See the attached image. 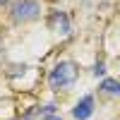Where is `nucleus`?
<instances>
[{
	"mask_svg": "<svg viewBox=\"0 0 120 120\" xmlns=\"http://www.w3.org/2000/svg\"><path fill=\"white\" fill-rule=\"evenodd\" d=\"M10 15H12V22H17V24L34 22V19L41 17V3L38 0H17L10 10Z\"/></svg>",
	"mask_w": 120,
	"mask_h": 120,
	"instance_id": "2",
	"label": "nucleus"
},
{
	"mask_svg": "<svg viewBox=\"0 0 120 120\" xmlns=\"http://www.w3.org/2000/svg\"><path fill=\"white\" fill-rule=\"evenodd\" d=\"M7 3H12V0H0V5H7Z\"/></svg>",
	"mask_w": 120,
	"mask_h": 120,
	"instance_id": "8",
	"label": "nucleus"
},
{
	"mask_svg": "<svg viewBox=\"0 0 120 120\" xmlns=\"http://www.w3.org/2000/svg\"><path fill=\"white\" fill-rule=\"evenodd\" d=\"M43 120H63V118H58V115H51V118H43Z\"/></svg>",
	"mask_w": 120,
	"mask_h": 120,
	"instance_id": "7",
	"label": "nucleus"
},
{
	"mask_svg": "<svg viewBox=\"0 0 120 120\" xmlns=\"http://www.w3.org/2000/svg\"><path fill=\"white\" fill-rule=\"evenodd\" d=\"M101 91L108 96H120V82L118 79H103L101 82Z\"/></svg>",
	"mask_w": 120,
	"mask_h": 120,
	"instance_id": "5",
	"label": "nucleus"
},
{
	"mask_svg": "<svg viewBox=\"0 0 120 120\" xmlns=\"http://www.w3.org/2000/svg\"><path fill=\"white\" fill-rule=\"evenodd\" d=\"M94 113V96H84L82 101H77V106L72 108V115L77 120H86V118H91Z\"/></svg>",
	"mask_w": 120,
	"mask_h": 120,
	"instance_id": "4",
	"label": "nucleus"
},
{
	"mask_svg": "<svg viewBox=\"0 0 120 120\" xmlns=\"http://www.w3.org/2000/svg\"><path fill=\"white\" fill-rule=\"evenodd\" d=\"M77 77H79V70L75 63H70V60H63V63H58L53 70H51V75H48V84H51V89H67V86H72L77 82Z\"/></svg>",
	"mask_w": 120,
	"mask_h": 120,
	"instance_id": "1",
	"label": "nucleus"
},
{
	"mask_svg": "<svg viewBox=\"0 0 120 120\" xmlns=\"http://www.w3.org/2000/svg\"><path fill=\"white\" fill-rule=\"evenodd\" d=\"M48 29L60 36H67L72 31V24H70V17L65 12H60V10H53L51 15H48Z\"/></svg>",
	"mask_w": 120,
	"mask_h": 120,
	"instance_id": "3",
	"label": "nucleus"
},
{
	"mask_svg": "<svg viewBox=\"0 0 120 120\" xmlns=\"http://www.w3.org/2000/svg\"><path fill=\"white\" fill-rule=\"evenodd\" d=\"M106 72V67H103V63H96V67H94V75L98 77V75H103Z\"/></svg>",
	"mask_w": 120,
	"mask_h": 120,
	"instance_id": "6",
	"label": "nucleus"
}]
</instances>
